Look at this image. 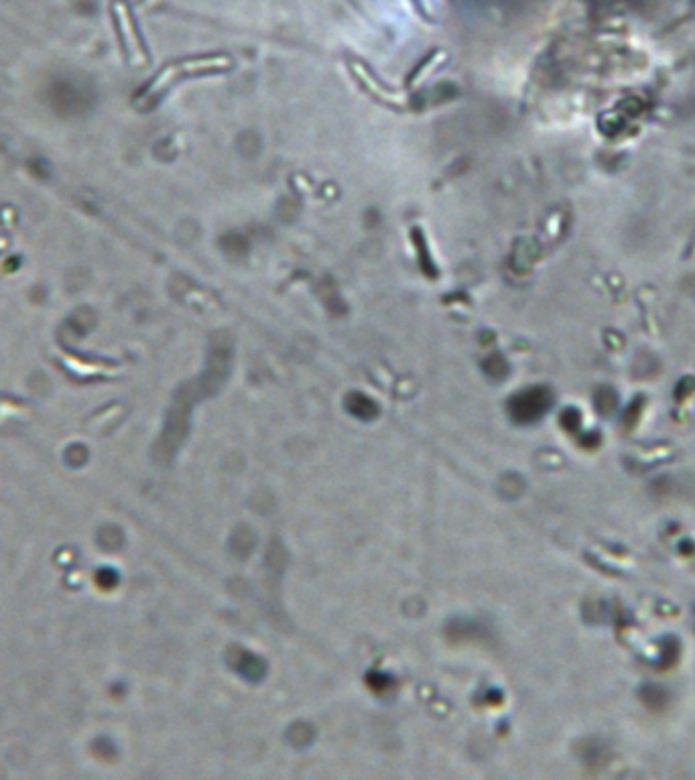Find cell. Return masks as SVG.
<instances>
[{"instance_id":"1","label":"cell","mask_w":695,"mask_h":780,"mask_svg":"<svg viewBox=\"0 0 695 780\" xmlns=\"http://www.w3.org/2000/svg\"><path fill=\"white\" fill-rule=\"evenodd\" d=\"M553 402V397L547 388H529L508 402V414L516 423H535L543 417Z\"/></svg>"},{"instance_id":"2","label":"cell","mask_w":695,"mask_h":780,"mask_svg":"<svg viewBox=\"0 0 695 780\" xmlns=\"http://www.w3.org/2000/svg\"><path fill=\"white\" fill-rule=\"evenodd\" d=\"M230 665L238 674L248 681H260L267 673V665L252 652L244 648H232L230 650Z\"/></svg>"},{"instance_id":"3","label":"cell","mask_w":695,"mask_h":780,"mask_svg":"<svg viewBox=\"0 0 695 780\" xmlns=\"http://www.w3.org/2000/svg\"><path fill=\"white\" fill-rule=\"evenodd\" d=\"M348 411L358 417V419H364V421H370L378 414V407L370 400L368 397H364L360 392H352L350 397L346 398Z\"/></svg>"},{"instance_id":"4","label":"cell","mask_w":695,"mask_h":780,"mask_svg":"<svg viewBox=\"0 0 695 780\" xmlns=\"http://www.w3.org/2000/svg\"><path fill=\"white\" fill-rule=\"evenodd\" d=\"M643 697H645V703L652 707V709H657V707H663L665 705L667 693L661 687H652L650 685V687L643 689Z\"/></svg>"}]
</instances>
